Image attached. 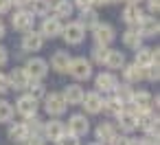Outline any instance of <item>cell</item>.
Wrapping results in <instances>:
<instances>
[{"label":"cell","instance_id":"cell-6","mask_svg":"<svg viewBox=\"0 0 160 145\" xmlns=\"http://www.w3.org/2000/svg\"><path fill=\"white\" fill-rule=\"evenodd\" d=\"M66 132L72 134L75 138L86 136V134L90 132V121H88V117H86L83 112H75V114L68 119V123H66Z\"/></svg>","mask_w":160,"mask_h":145},{"label":"cell","instance_id":"cell-41","mask_svg":"<svg viewBox=\"0 0 160 145\" xmlns=\"http://www.w3.org/2000/svg\"><path fill=\"white\" fill-rule=\"evenodd\" d=\"M57 145H79V138H75L72 134H68V132H66V136H64Z\"/></svg>","mask_w":160,"mask_h":145},{"label":"cell","instance_id":"cell-42","mask_svg":"<svg viewBox=\"0 0 160 145\" xmlns=\"http://www.w3.org/2000/svg\"><path fill=\"white\" fill-rule=\"evenodd\" d=\"M7 62H9V49L0 44V66H7Z\"/></svg>","mask_w":160,"mask_h":145},{"label":"cell","instance_id":"cell-8","mask_svg":"<svg viewBox=\"0 0 160 145\" xmlns=\"http://www.w3.org/2000/svg\"><path fill=\"white\" fill-rule=\"evenodd\" d=\"M38 110H40V101H35L33 97H29L27 92L20 95L16 99V106H13V112H18L20 117L24 119H31V117H38Z\"/></svg>","mask_w":160,"mask_h":145},{"label":"cell","instance_id":"cell-16","mask_svg":"<svg viewBox=\"0 0 160 145\" xmlns=\"http://www.w3.org/2000/svg\"><path fill=\"white\" fill-rule=\"evenodd\" d=\"M134 53H136V55H134V64L140 66V68H147V66H151V64H158V57H160L158 49H151V46H140V49L134 51Z\"/></svg>","mask_w":160,"mask_h":145},{"label":"cell","instance_id":"cell-28","mask_svg":"<svg viewBox=\"0 0 160 145\" xmlns=\"http://www.w3.org/2000/svg\"><path fill=\"white\" fill-rule=\"evenodd\" d=\"M72 11H75V7H72L70 0H55V3H53V9H51L53 18H57V20L70 18V16H72Z\"/></svg>","mask_w":160,"mask_h":145},{"label":"cell","instance_id":"cell-36","mask_svg":"<svg viewBox=\"0 0 160 145\" xmlns=\"http://www.w3.org/2000/svg\"><path fill=\"white\" fill-rule=\"evenodd\" d=\"M105 57H108V46H92V51H90V64L94 66V64H99V66H103L105 64Z\"/></svg>","mask_w":160,"mask_h":145},{"label":"cell","instance_id":"cell-44","mask_svg":"<svg viewBox=\"0 0 160 145\" xmlns=\"http://www.w3.org/2000/svg\"><path fill=\"white\" fill-rule=\"evenodd\" d=\"M11 0H0V16H5V13H9L11 11Z\"/></svg>","mask_w":160,"mask_h":145},{"label":"cell","instance_id":"cell-26","mask_svg":"<svg viewBox=\"0 0 160 145\" xmlns=\"http://www.w3.org/2000/svg\"><path fill=\"white\" fill-rule=\"evenodd\" d=\"M51 9H53V0H31L29 5V11L33 13V18H48L51 16Z\"/></svg>","mask_w":160,"mask_h":145},{"label":"cell","instance_id":"cell-51","mask_svg":"<svg viewBox=\"0 0 160 145\" xmlns=\"http://www.w3.org/2000/svg\"><path fill=\"white\" fill-rule=\"evenodd\" d=\"M90 145H101V143H97V141H94V143H90Z\"/></svg>","mask_w":160,"mask_h":145},{"label":"cell","instance_id":"cell-47","mask_svg":"<svg viewBox=\"0 0 160 145\" xmlns=\"http://www.w3.org/2000/svg\"><path fill=\"white\" fill-rule=\"evenodd\" d=\"M5 35H7V24H5L2 20H0V40H2Z\"/></svg>","mask_w":160,"mask_h":145},{"label":"cell","instance_id":"cell-18","mask_svg":"<svg viewBox=\"0 0 160 145\" xmlns=\"http://www.w3.org/2000/svg\"><path fill=\"white\" fill-rule=\"evenodd\" d=\"M70 62H72V55H70L68 51H55V53L51 55V64H48V68H53V70L59 73V75H64V73H68Z\"/></svg>","mask_w":160,"mask_h":145},{"label":"cell","instance_id":"cell-11","mask_svg":"<svg viewBox=\"0 0 160 145\" xmlns=\"http://www.w3.org/2000/svg\"><path fill=\"white\" fill-rule=\"evenodd\" d=\"M62 38L66 40V44H81L83 38H86V29L77 22V20H68V24H64V31H62Z\"/></svg>","mask_w":160,"mask_h":145},{"label":"cell","instance_id":"cell-7","mask_svg":"<svg viewBox=\"0 0 160 145\" xmlns=\"http://www.w3.org/2000/svg\"><path fill=\"white\" fill-rule=\"evenodd\" d=\"M92 35H94V44L97 46H108L116 40V29L110 24V22H99L94 29H92Z\"/></svg>","mask_w":160,"mask_h":145},{"label":"cell","instance_id":"cell-22","mask_svg":"<svg viewBox=\"0 0 160 145\" xmlns=\"http://www.w3.org/2000/svg\"><path fill=\"white\" fill-rule=\"evenodd\" d=\"M83 95H86V90H83L79 84H68V86L62 90V97H64L66 106H81Z\"/></svg>","mask_w":160,"mask_h":145},{"label":"cell","instance_id":"cell-32","mask_svg":"<svg viewBox=\"0 0 160 145\" xmlns=\"http://www.w3.org/2000/svg\"><path fill=\"white\" fill-rule=\"evenodd\" d=\"M123 106H129V99H132V95H134V88L129 86V84H125V81H118V86L114 88V92H112Z\"/></svg>","mask_w":160,"mask_h":145},{"label":"cell","instance_id":"cell-14","mask_svg":"<svg viewBox=\"0 0 160 145\" xmlns=\"http://www.w3.org/2000/svg\"><path fill=\"white\" fill-rule=\"evenodd\" d=\"M38 31L42 33L44 40H53V38H59V35H62V31H64V22L57 20V18H53V16H48V18L42 20V24H40Z\"/></svg>","mask_w":160,"mask_h":145},{"label":"cell","instance_id":"cell-29","mask_svg":"<svg viewBox=\"0 0 160 145\" xmlns=\"http://www.w3.org/2000/svg\"><path fill=\"white\" fill-rule=\"evenodd\" d=\"M86 31H92L101 20H99V13H97V9H86V11H81L79 13V20H77Z\"/></svg>","mask_w":160,"mask_h":145},{"label":"cell","instance_id":"cell-45","mask_svg":"<svg viewBox=\"0 0 160 145\" xmlns=\"http://www.w3.org/2000/svg\"><path fill=\"white\" fill-rule=\"evenodd\" d=\"M125 143H127V136H125V134H121V132L110 141V145H125Z\"/></svg>","mask_w":160,"mask_h":145},{"label":"cell","instance_id":"cell-24","mask_svg":"<svg viewBox=\"0 0 160 145\" xmlns=\"http://www.w3.org/2000/svg\"><path fill=\"white\" fill-rule=\"evenodd\" d=\"M142 16H145V11L140 9V5H127V3H125L123 13H121V18H123V22L127 27H136L142 20Z\"/></svg>","mask_w":160,"mask_h":145},{"label":"cell","instance_id":"cell-9","mask_svg":"<svg viewBox=\"0 0 160 145\" xmlns=\"http://www.w3.org/2000/svg\"><path fill=\"white\" fill-rule=\"evenodd\" d=\"M42 136H44V141H51V143L57 145V143L66 136V123L59 121V119H51V121H46L44 127H42Z\"/></svg>","mask_w":160,"mask_h":145},{"label":"cell","instance_id":"cell-49","mask_svg":"<svg viewBox=\"0 0 160 145\" xmlns=\"http://www.w3.org/2000/svg\"><path fill=\"white\" fill-rule=\"evenodd\" d=\"M125 3H127V5H140L142 0H125Z\"/></svg>","mask_w":160,"mask_h":145},{"label":"cell","instance_id":"cell-12","mask_svg":"<svg viewBox=\"0 0 160 145\" xmlns=\"http://www.w3.org/2000/svg\"><path fill=\"white\" fill-rule=\"evenodd\" d=\"M94 86H97V92L101 95H112L114 92V88L118 86V77L114 75V73H110V70H101L97 77H94Z\"/></svg>","mask_w":160,"mask_h":145},{"label":"cell","instance_id":"cell-13","mask_svg":"<svg viewBox=\"0 0 160 145\" xmlns=\"http://www.w3.org/2000/svg\"><path fill=\"white\" fill-rule=\"evenodd\" d=\"M44 42H46V40L42 38V33H40L38 29H31V31L22 33V42H20V46H22L24 53H35V51H42Z\"/></svg>","mask_w":160,"mask_h":145},{"label":"cell","instance_id":"cell-3","mask_svg":"<svg viewBox=\"0 0 160 145\" xmlns=\"http://www.w3.org/2000/svg\"><path fill=\"white\" fill-rule=\"evenodd\" d=\"M68 73H70V77L75 79V84H79V81L90 79L92 73H94V68H92L90 60H86V57H72V62H70V66H68Z\"/></svg>","mask_w":160,"mask_h":145},{"label":"cell","instance_id":"cell-31","mask_svg":"<svg viewBox=\"0 0 160 145\" xmlns=\"http://www.w3.org/2000/svg\"><path fill=\"white\" fill-rule=\"evenodd\" d=\"M127 106H123L114 95H108V97H103V108H101V112H108L110 117H116L118 112H123Z\"/></svg>","mask_w":160,"mask_h":145},{"label":"cell","instance_id":"cell-23","mask_svg":"<svg viewBox=\"0 0 160 145\" xmlns=\"http://www.w3.org/2000/svg\"><path fill=\"white\" fill-rule=\"evenodd\" d=\"M9 86H11V90H18V92H22V90H27V86H29V77H27V73H24V68L22 66H16L9 75Z\"/></svg>","mask_w":160,"mask_h":145},{"label":"cell","instance_id":"cell-4","mask_svg":"<svg viewBox=\"0 0 160 145\" xmlns=\"http://www.w3.org/2000/svg\"><path fill=\"white\" fill-rule=\"evenodd\" d=\"M136 130H142L145 136L158 141V114H156L153 110H151V112H140V114H136Z\"/></svg>","mask_w":160,"mask_h":145},{"label":"cell","instance_id":"cell-10","mask_svg":"<svg viewBox=\"0 0 160 145\" xmlns=\"http://www.w3.org/2000/svg\"><path fill=\"white\" fill-rule=\"evenodd\" d=\"M11 27L20 33H27V31L35 29V18L29 9H16L11 16Z\"/></svg>","mask_w":160,"mask_h":145},{"label":"cell","instance_id":"cell-34","mask_svg":"<svg viewBox=\"0 0 160 145\" xmlns=\"http://www.w3.org/2000/svg\"><path fill=\"white\" fill-rule=\"evenodd\" d=\"M13 103L7 99H0V123H13Z\"/></svg>","mask_w":160,"mask_h":145},{"label":"cell","instance_id":"cell-20","mask_svg":"<svg viewBox=\"0 0 160 145\" xmlns=\"http://www.w3.org/2000/svg\"><path fill=\"white\" fill-rule=\"evenodd\" d=\"M116 134H118V130H116V125L110 123V121H101V123L97 125V130H94L97 143H101V145H110V141H112Z\"/></svg>","mask_w":160,"mask_h":145},{"label":"cell","instance_id":"cell-30","mask_svg":"<svg viewBox=\"0 0 160 145\" xmlns=\"http://www.w3.org/2000/svg\"><path fill=\"white\" fill-rule=\"evenodd\" d=\"M7 136L13 141V143H27V138H29V132H27V127H24V123H9V130H7Z\"/></svg>","mask_w":160,"mask_h":145},{"label":"cell","instance_id":"cell-2","mask_svg":"<svg viewBox=\"0 0 160 145\" xmlns=\"http://www.w3.org/2000/svg\"><path fill=\"white\" fill-rule=\"evenodd\" d=\"M22 68H24V73H27V77H29L31 81H42V79L48 75V62H46L44 57H38V55L29 57Z\"/></svg>","mask_w":160,"mask_h":145},{"label":"cell","instance_id":"cell-48","mask_svg":"<svg viewBox=\"0 0 160 145\" xmlns=\"http://www.w3.org/2000/svg\"><path fill=\"white\" fill-rule=\"evenodd\" d=\"M108 5V0H92V7H103Z\"/></svg>","mask_w":160,"mask_h":145},{"label":"cell","instance_id":"cell-27","mask_svg":"<svg viewBox=\"0 0 160 145\" xmlns=\"http://www.w3.org/2000/svg\"><path fill=\"white\" fill-rule=\"evenodd\" d=\"M123 46L129 49V51H138V49L142 46V38L138 35L136 27H127V29L123 31Z\"/></svg>","mask_w":160,"mask_h":145},{"label":"cell","instance_id":"cell-40","mask_svg":"<svg viewBox=\"0 0 160 145\" xmlns=\"http://www.w3.org/2000/svg\"><path fill=\"white\" fill-rule=\"evenodd\" d=\"M147 11L149 16H156L160 11V0H147Z\"/></svg>","mask_w":160,"mask_h":145},{"label":"cell","instance_id":"cell-43","mask_svg":"<svg viewBox=\"0 0 160 145\" xmlns=\"http://www.w3.org/2000/svg\"><path fill=\"white\" fill-rule=\"evenodd\" d=\"M24 145H46V141H44V136L38 134V136H29Z\"/></svg>","mask_w":160,"mask_h":145},{"label":"cell","instance_id":"cell-39","mask_svg":"<svg viewBox=\"0 0 160 145\" xmlns=\"http://www.w3.org/2000/svg\"><path fill=\"white\" fill-rule=\"evenodd\" d=\"M11 90V86H9V77H7V73H0V95H7Z\"/></svg>","mask_w":160,"mask_h":145},{"label":"cell","instance_id":"cell-1","mask_svg":"<svg viewBox=\"0 0 160 145\" xmlns=\"http://www.w3.org/2000/svg\"><path fill=\"white\" fill-rule=\"evenodd\" d=\"M153 108H158V97H153L149 90H134L129 99V110L140 114V112H151Z\"/></svg>","mask_w":160,"mask_h":145},{"label":"cell","instance_id":"cell-5","mask_svg":"<svg viewBox=\"0 0 160 145\" xmlns=\"http://www.w3.org/2000/svg\"><path fill=\"white\" fill-rule=\"evenodd\" d=\"M42 101H44V110H46V114L53 117V119H59V117L68 110V106H66L62 92H46V97H44Z\"/></svg>","mask_w":160,"mask_h":145},{"label":"cell","instance_id":"cell-33","mask_svg":"<svg viewBox=\"0 0 160 145\" xmlns=\"http://www.w3.org/2000/svg\"><path fill=\"white\" fill-rule=\"evenodd\" d=\"M27 95L33 97L35 101H42V99L46 97V86H44L42 81H29V86H27Z\"/></svg>","mask_w":160,"mask_h":145},{"label":"cell","instance_id":"cell-37","mask_svg":"<svg viewBox=\"0 0 160 145\" xmlns=\"http://www.w3.org/2000/svg\"><path fill=\"white\" fill-rule=\"evenodd\" d=\"M142 73H145V81H158L160 79V70H158V64H151V66H147V68H142Z\"/></svg>","mask_w":160,"mask_h":145},{"label":"cell","instance_id":"cell-25","mask_svg":"<svg viewBox=\"0 0 160 145\" xmlns=\"http://www.w3.org/2000/svg\"><path fill=\"white\" fill-rule=\"evenodd\" d=\"M121 73H123V81L129 84V86H132V84H138V81H145V73H142V68L136 66L134 62H132V64H125Z\"/></svg>","mask_w":160,"mask_h":145},{"label":"cell","instance_id":"cell-15","mask_svg":"<svg viewBox=\"0 0 160 145\" xmlns=\"http://www.w3.org/2000/svg\"><path fill=\"white\" fill-rule=\"evenodd\" d=\"M136 31L142 40L145 38H156L160 33V22H158L156 16H142V20L136 24Z\"/></svg>","mask_w":160,"mask_h":145},{"label":"cell","instance_id":"cell-21","mask_svg":"<svg viewBox=\"0 0 160 145\" xmlns=\"http://www.w3.org/2000/svg\"><path fill=\"white\" fill-rule=\"evenodd\" d=\"M127 64V57L121 49H108V57H105V68H110V73L114 70H123V66Z\"/></svg>","mask_w":160,"mask_h":145},{"label":"cell","instance_id":"cell-50","mask_svg":"<svg viewBox=\"0 0 160 145\" xmlns=\"http://www.w3.org/2000/svg\"><path fill=\"white\" fill-rule=\"evenodd\" d=\"M110 3H121V0H108V5H110Z\"/></svg>","mask_w":160,"mask_h":145},{"label":"cell","instance_id":"cell-19","mask_svg":"<svg viewBox=\"0 0 160 145\" xmlns=\"http://www.w3.org/2000/svg\"><path fill=\"white\" fill-rule=\"evenodd\" d=\"M81 106H83V110H86L83 114H99L101 108H103V97H101L97 90H90V92L83 95Z\"/></svg>","mask_w":160,"mask_h":145},{"label":"cell","instance_id":"cell-46","mask_svg":"<svg viewBox=\"0 0 160 145\" xmlns=\"http://www.w3.org/2000/svg\"><path fill=\"white\" fill-rule=\"evenodd\" d=\"M11 5H16V9H29L31 0H11Z\"/></svg>","mask_w":160,"mask_h":145},{"label":"cell","instance_id":"cell-17","mask_svg":"<svg viewBox=\"0 0 160 145\" xmlns=\"http://www.w3.org/2000/svg\"><path fill=\"white\" fill-rule=\"evenodd\" d=\"M116 130L121 134H125V136L132 134L136 130V112L129 110V108H125L123 112H118L116 114Z\"/></svg>","mask_w":160,"mask_h":145},{"label":"cell","instance_id":"cell-35","mask_svg":"<svg viewBox=\"0 0 160 145\" xmlns=\"http://www.w3.org/2000/svg\"><path fill=\"white\" fill-rule=\"evenodd\" d=\"M24 123V127H27V132H29V136H42V127H44V121L40 119V117H31V119H27V121H22Z\"/></svg>","mask_w":160,"mask_h":145},{"label":"cell","instance_id":"cell-38","mask_svg":"<svg viewBox=\"0 0 160 145\" xmlns=\"http://www.w3.org/2000/svg\"><path fill=\"white\" fill-rule=\"evenodd\" d=\"M70 3H72V7H75V9H79V11L94 9V7H92V0H70Z\"/></svg>","mask_w":160,"mask_h":145}]
</instances>
